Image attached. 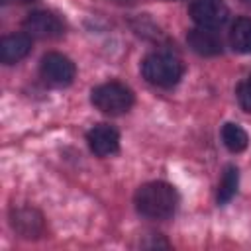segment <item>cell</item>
I'll return each instance as SVG.
<instances>
[{
  "mask_svg": "<svg viewBox=\"0 0 251 251\" xmlns=\"http://www.w3.org/2000/svg\"><path fill=\"white\" fill-rule=\"evenodd\" d=\"M237 98H239V104L245 112H251V78L241 82L239 84V90H237Z\"/></svg>",
  "mask_w": 251,
  "mask_h": 251,
  "instance_id": "cell-14",
  "label": "cell"
},
{
  "mask_svg": "<svg viewBox=\"0 0 251 251\" xmlns=\"http://www.w3.org/2000/svg\"><path fill=\"white\" fill-rule=\"evenodd\" d=\"M141 75L155 86H175L182 76V65L169 53H151L141 63Z\"/></svg>",
  "mask_w": 251,
  "mask_h": 251,
  "instance_id": "cell-2",
  "label": "cell"
},
{
  "mask_svg": "<svg viewBox=\"0 0 251 251\" xmlns=\"http://www.w3.org/2000/svg\"><path fill=\"white\" fill-rule=\"evenodd\" d=\"M24 29L29 37H37V39H57L63 35L61 20L51 12H43V10L27 14V18L24 20Z\"/></svg>",
  "mask_w": 251,
  "mask_h": 251,
  "instance_id": "cell-6",
  "label": "cell"
},
{
  "mask_svg": "<svg viewBox=\"0 0 251 251\" xmlns=\"http://www.w3.org/2000/svg\"><path fill=\"white\" fill-rule=\"evenodd\" d=\"M229 45L235 53H251V18H237L229 29Z\"/></svg>",
  "mask_w": 251,
  "mask_h": 251,
  "instance_id": "cell-11",
  "label": "cell"
},
{
  "mask_svg": "<svg viewBox=\"0 0 251 251\" xmlns=\"http://www.w3.org/2000/svg\"><path fill=\"white\" fill-rule=\"evenodd\" d=\"M41 76L53 86H67L75 78V63L63 53H47L39 65Z\"/></svg>",
  "mask_w": 251,
  "mask_h": 251,
  "instance_id": "cell-4",
  "label": "cell"
},
{
  "mask_svg": "<svg viewBox=\"0 0 251 251\" xmlns=\"http://www.w3.org/2000/svg\"><path fill=\"white\" fill-rule=\"evenodd\" d=\"M6 4H27V2H33V0H4Z\"/></svg>",
  "mask_w": 251,
  "mask_h": 251,
  "instance_id": "cell-15",
  "label": "cell"
},
{
  "mask_svg": "<svg viewBox=\"0 0 251 251\" xmlns=\"http://www.w3.org/2000/svg\"><path fill=\"white\" fill-rule=\"evenodd\" d=\"M222 139L231 153H241L249 143L247 131L237 124H226L222 127Z\"/></svg>",
  "mask_w": 251,
  "mask_h": 251,
  "instance_id": "cell-12",
  "label": "cell"
},
{
  "mask_svg": "<svg viewBox=\"0 0 251 251\" xmlns=\"http://www.w3.org/2000/svg\"><path fill=\"white\" fill-rule=\"evenodd\" d=\"M186 41H188L190 49L194 53H198V55L212 57V55L222 53V41H220V37L212 29H208V27L190 29L188 35H186Z\"/></svg>",
  "mask_w": 251,
  "mask_h": 251,
  "instance_id": "cell-9",
  "label": "cell"
},
{
  "mask_svg": "<svg viewBox=\"0 0 251 251\" xmlns=\"http://www.w3.org/2000/svg\"><path fill=\"white\" fill-rule=\"evenodd\" d=\"M90 151L98 157H108L112 153H116L120 149V135L112 126L100 124L96 127H92L86 135Z\"/></svg>",
  "mask_w": 251,
  "mask_h": 251,
  "instance_id": "cell-7",
  "label": "cell"
},
{
  "mask_svg": "<svg viewBox=\"0 0 251 251\" xmlns=\"http://www.w3.org/2000/svg\"><path fill=\"white\" fill-rule=\"evenodd\" d=\"M12 227L22 235V237H39L43 231V220L41 214L31 210V208H20L12 212Z\"/></svg>",
  "mask_w": 251,
  "mask_h": 251,
  "instance_id": "cell-10",
  "label": "cell"
},
{
  "mask_svg": "<svg viewBox=\"0 0 251 251\" xmlns=\"http://www.w3.org/2000/svg\"><path fill=\"white\" fill-rule=\"evenodd\" d=\"M31 49V37L27 33H12L6 35L0 43V61L4 65H12L22 61Z\"/></svg>",
  "mask_w": 251,
  "mask_h": 251,
  "instance_id": "cell-8",
  "label": "cell"
},
{
  "mask_svg": "<svg viewBox=\"0 0 251 251\" xmlns=\"http://www.w3.org/2000/svg\"><path fill=\"white\" fill-rule=\"evenodd\" d=\"M133 202L141 216L151 218V220H167L176 210L178 194L175 186L161 182V180H153V182L141 184L135 190Z\"/></svg>",
  "mask_w": 251,
  "mask_h": 251,
  "instance_id": "cell-1",
  "label": "cell"
},
{
  "mask_svg": "<svg viewBox=\"0 0 251 251\" xmlns=\"http://www.w3.org/2000/svg\"><path fill=\"white\" fill-rule=\"evenodd\" d=\"M90 102L102 112L110 116H120L126 114L133 106V92L122 84V82H104L96 86L90 94Z\"/></svg>",
  "mask_w": 251,
  "mask_h": 251,
  "instance_id": "cell-3",
  "label": "cell"
},
{
  "mask_svg": "<svg viewBox=\"0 0 251 251\" xmlns=\"http://www.w3.org/2000/svg\"><path fill=\"white\" fill-rule=\"evenodd\" d=\"M237 184H239V173L235 167H227L222 180H220V188H218V202L226 204L227 200L233 198V194L237 192Z\"/></svg>",
  "mask_w": 251,
  "mask_h": 251,
  "instance_id": "cell-13",
  "label": "cell"
},
{
  "mask_svg": "<svg viewBox=\"0 0 251 251\" xmlns=\"http://www.w3.org/2000/svg\"><path fill=\"white\" fill-rule=\"evenodd\" d=\"M188 14L200 27L216 29L226 24L229 10L224 0H194L188 8Z\"/></svg>",
  "mask_w": 251,
  "mask_h": 251,
  "instance_id": "cell-5",
  "label": "cell"
}]
</instances>
